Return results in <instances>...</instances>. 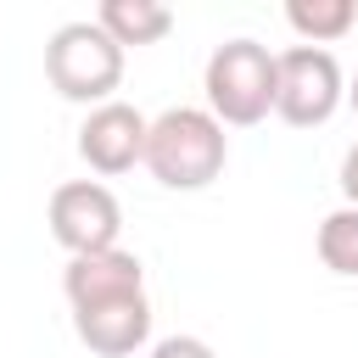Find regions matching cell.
<instances>
[{
	"instance_id": "4fadbf2b",
	"label": "cell",
	"mask_w": 358,
	"mask_h": 358,
	"mask_svg": "<svg viewBox=\"0 0 358 358\" xmlns=\"http://www.w3.org/2000/svg\"><path fill=\"white\" fill-rule=\"evenodd\" d=\"M336 185H341L347 207H358V140L347 145V157H341V173H336Z\"/></svg>"
},
{
	"instance_id": "8fae6325",
	"label": "cell",
	"mask_w": 358,
	"mask_h": 358,
	"mask_svg": "<svg viewBox=\"0 0 358 358\" xmlns=\"http://www.w3.org/2000/svg\"><path fill=\"white\" fill-rule=\"evenodd\" d=\"M313 246H319V263H324L330 274L358 280V207H336V213H324Z\"/></svg>"
},
{
	"instance_id": "9c48e42d",
	"label": "cell",
	"mask_w": 358,
	"mask_h": 358,
	"mask_svg": "<svg viewBox=\"0 0 358 358\" xmlns=\"http://www.w3.org/2000/svg\"><path fill=\"white\" fill-rule=\"evenodd\" d=\"M95 22L112 34L117 50H129V45H157V39H168L173 11H168L162 0H101Z\"/></svg>"
},
{
	"instance_id": "277c9868",
	"label": "cell",
	"mask_w": 358,
	"mask_h": 358,
	"mask_svg": "<svg viewBox=\"0 0 358 358\" xmlns=\"http://www.w3.org/2000/svg\"><path fill=\"white\" fill-rule=\"evenodd\" d=\"M347 101L341 62L319 45H291L274 56V117L291 129H319Z\"/></svg>"
},
{
	"instance_id": "5b68a950",
	"label": "cell",
	"mask_w": 358,
	"mask_h": 358,
	"mask_svg": "<svg viewBox=\"0 0 358 358\" xmlns=\"http://www.w3.org/2000/svg\"><path fill=\"white\" fill-rule=\"evenodd\" d=\"M45 224H50V241H56L67 257L112 252L117 235H123V207H117V196H112L101 179H67V185L50 190Z\"/></svg>"
},
{
	"instance_id": "5bb4252c",
	"label": "cell",
	"mask_w": 358,
	"mask_h": 358,
	"mask_svg": "<svg viewBox=\"0 0 358 358\" xmlns=\"http://www.w3.org/2000/svg\"><path fill=\"white\" fill-rule=\"evenodd\" d=\"M347 106L358 112V73H352V84H347Z\"/></svg>"
},
{
	"instance_id": "6da1fadb",
	"label": "cell",
	"mask_w": 358,
	"mask_h": 358,
	"mask_svg": "<svg viewBox=\"0 0 358 358\" xmlns=\"http://www.w3.org/2000/svg\"><path fill=\"white\" fill-rule=\"evenodd\" d=\"M140 162L162 190H207L229 162V134L207 106H168L145 123Z\"/></svg>"
},
{
	"instance_id": "7c38bea8",
	"label": "cell",
	"mask_w": 358,
	"mask_h": 358,
	"mask_svg": "<svg viewBox=\"0 0 358 358\" xmlns=\"http://www.w3.org/2000/svg\"><path fill=\"white\" fill-rule=\"evenodd\" d=\"M145 358H218V352H213L201 336H162Z\"/></svg>"
},
{
	"instance_id": "52a82bcc",
	"label": "cell",
	"mask_w": 358,
	"mask_h": 358,
	"mask_svg": "<svg viewBox=\"0 0 358 358\" xmlns=\"http://www.w3.org/2000/svg\"><path fill=\"white\" fill-rule=\"evenodd\" d=\"M62 291H67V308H101V302H123V296H140L145 291V263L123 246L112 252H84V257H67L62 268Z\"/></svg>"
},
{
	"instance_id": "3957f363",
	"label": "cell",
	"mask_w": 358,
	"mask_h": 358,
	"mask_svg": "<svg viewBox=\"0 0 358 358\" xmlns=\"http://www.w3.org/2000/svg\"><path fill=\"white\" fill-rule=\"evenodd\" d=\"M45 78L62 101L78 106H106L112 90L123 84V50L112 45V34L84 17V22H62L45 39Z\"/></svg>"
},
{
	"instance_id": "7a4b0ae2",
	"label": "cell",
	"mask_w": 358,
	"mask_h": 358,
	"mask_svg": "<svg viewBox=\"0 0 358 358\" xmlns=\"http://www.w3.org/2000/svg\"><path fill=\"white\" fill-rule=\"evenodd\" d=\"M207 112L224 129H252L274 112V50L257 39H224L201 67Z\"/></svg>"
},
{
	"instance_id": "ba28073f",
	"label": "cell",
	"mask_w": 358,
	"mask_h": 358,
	"mask_svg": "<svg viewBox=\"0 0 358 358\" xmlns=\"http://www.w3.org/2000/svg\"><path fill=\"white\" fill-rule=\"evenodd\" d=\"M73 336L95 352V358H134L151 341V302L123 296V302H101V308H78L73 313Z\"/></svg>"
},
{
	"instance_id": "30bf717a",
	"label": "cell",
	"mask_w": 358,
	"mask_h": 358,
	"mask_svg": "<svg viewBox=\"0 0 358 358\" xmlns=\"http://www.w3.org/2000/svg\"><path fill=\"white\" fill-rule=\"evenodd\" d=\"M285 22H291V34L302 39V45H330V39H341L352 22H358V6L352 0H291L285 6Z\"/></svg>"
},
{
	"instance_id": "8992f818",
	"label": "cell",
	"mask_w": 358,
	"mask_h": 358,
	"mask_svg": "<svg viewBox=\"0 0 358 358\" xmlns=\"http://www.w3.org/2000/svg\"><path fill=\"white\" fill-rule=\"evenodd\" d=\"M145 112H134L129 101H106V106H90V117L78 123V157L90 162V173L101 179H117L129 173L140 157H145Z\"/></svg>"
}]
</instances>
